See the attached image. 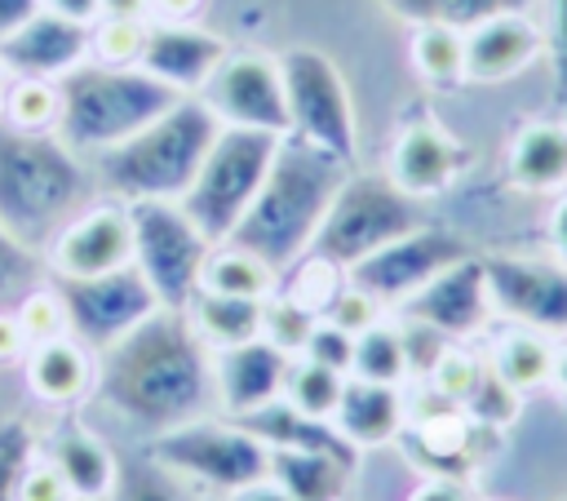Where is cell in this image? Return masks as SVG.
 <instances>
[{
    "mask_svg": "<svg viewBox=\"0 0 567 501\" xmlns=\"http://www.w3.org/2000/svg\"><path fill=\"white\" fill-rule=\"evenodd\" d=\"M97 399L124 426L151 439L213 417V350L199 341L186 310L159 306L115 346H106L97 355Z\"/></svg>",
    "mask_w": 567,
    "mask_h": 501,
    "instance_id": "6da1fadb",
    "label": "cell"
},
{
    "mask_svg": "<svg viewBox=\"0 0 567 501\" xmlns=\"http://www.w3.org/2000/svg\"><path fill=\"white\" fill-rule=\"evenodd\" d=\"M350 168L354 164H346L328 151H315L310 142H301L292 133L279 137L270 173H266L257 200L248 204V213L239 217L230 244L257 253L279 275H288L315 248L328 204L341 191V182L350 177Z\"/></svg>",
    "mask_w": 567,
    "mask_h": 501,
    "instance_id": "7a4b0ae2",
    "label": "cell"
},
{
    "mask_svg": "<svg viewBox=\"0 0 567 501\" xmlns=\"http://www.w3.org/2000/svg\"><path fill=\"white\" fill-rule=\"evenodd\" d=\"M97 200L93 168L58 133H22L0 120V231L44 253L53 235Z\"/></svg>",
    "mask_w": 567,
    "mask_h": 501,
    "instance_id": "3957f363",
    "label": "cell"
},
{
    "mask_svg": "<svg viewBox=\"0 0 567 501\" xmlns=\"http://www.w3.org/2000/svg\"><path fill=\"white\" fill-rule=\"evenodd\" d=\"M217 133H221L217 115L199 98H182L159 120H151L142 133L89 160L97 195L120 200V204L182 200Z\"/></svg>",
    "mask_w": 567,
    "mask_h": 501,
    "instance_id": "277c9868",
    "label": "cell"
},
{
    "mask_svg": "<svg viewBox=\"0 0 567 501\" xmlns=\"http://www.w3.org/2000/svg\"><path fill=\"white\" fill-rule=\"evenodd\" d=\"M58 93H62L58 137L84 160L128 142L133 133H142L151 120H159L168 106L182 102L177 89L146 75L142 67H102V62H80L75 71H66L58 80Z\"/></svg>",
    "mask_w": 567,
    "mask_h": 501,
    "instance_id": "5b68a950",
    "label": "cell"
},
{
    "mask_svg": "<svg viewBox=\"0 0 567 501\" xmlns=\"http://www.w3.org/2000/svg\"><path fill=\"white\" fill-rule=\"evenodd\" d=\"M416 226H425L421 200L399 191L385 173H354L350 168V177L341 182V191L328 204V217H323L310 253L350 270V266H359L363 257L403 239Z\"/></svg>",
    "mask_w": 567,
    "mask_h": 501,
    "instance_id": "8992f818",
    "label": "cell"
},
{
    "mask_svg": "<svg viewBox=\"0 0 567 501\" xmlns=\"http://www.w3.org/2000/svg\"><path fill=\"white\" fill-rule=\"evenodd\" d=\"M275 151H279V137L257 129H221L213 137L190 191L177 200L213 244H226L235 235L239 217L248 213V204L257 200L270 173Z\"/></svg>",
    "mask_w": 567,
    "mask_h": 501,
    "instance_id": "52a82bcc",
    "label": "cell"
},
{
    "mask_svg": "<svg viewBox=\"0 0 567 501\" xmlns=\"http://www.w3.org/2000/svg\"><path fill=\"white\" fill-rule=\"evenodd\" d=\"M146 452L195 488L235 492L257 479H270V448L244 421L230 417H199L177 430H164L146 443Z\"/></svg>",
    "mask_w": 567,
    "mask_h": 501,
    "instance_id": "ba28073f",
    "label": "cell"
},
{
    "mask_svg": "<svg viewBox=\"0 0 567 501\" xmlns=\"http://www.w3.org/2000/svg\"><path fill=\"white\" fill-rule=\"evenodd\" d=\"M133 217V266L168 310H186L199 293L204 262L213 239L186 217L177 200H137L128 204Z\"/></svg>",
    "mask_w": 567,
    "mask_h": 501,
    "instance_id": "9c48e42d",
    "label": "cell"
},
{
    "mask_svg": "<svg viewBox=\"0 0 567 501\" xmlns=\"http://www.w3.org/2000/svg\"><path fill=\"white\" fill-rule=\"evenodd\" d=\"M279 71H284L292 137L354 164L359 120H354V102H350V89H346V75L337 71V62L323 49L292 44L279 53Z\"/></svg>",
    "mask_w": 567,
    "mask_h": 501,
    "instance_id": "30bf717a",
    "label": "cell"
},
{
    "mask_svg": "<svg viewBox=\"0 0 567 501\" xmlns=\"http://www.w3.org/2000/svg\"><path fill=\"white\" fill-rule=\"evenodd\" d=\"M199 102L217 115L221 129H257L288 137V98H284V71L279 58L257 49H230L226 62L213 71V80L199 89Z\"/></svg>",
    "mask_w": 567,
    "mask_h": 501,
    "instance_id": "8fae6325",
    "label": "cell"
},
{
    "mask_svg": "<svg viewBox=\"0 0 567 501\" xmlns=\"http://www.w3.org/2000/svg\"><path fill=\"white\" fill-rule=\"evenodd\" d=\"M53 284L66 301L71 337L84 341L93 355H102L106 346H115L124 333H133L142 319L159 310V297L151 293L137 266H120L97 279H53Z\"/></svg>",
    "mask_w": 567,
    "mask_h": 501,
    "instance_id": "7c38bea8",
    "label": "cell"
},
{
    "mask_svg": "<svg viewBox=\"0 0 567 501\" xmlns=\"http://www.w3.org/2000/svg\"><path fill=\"white\" fill-rule=\"evenodd\" d=\"M492 310L505 324L545 333L554 341L567 337V266L558 257H523L501 253L483 257Z\"/></svg>",
    "mask_w": 567,
    "mask_h": 501,
    "instance_id": "4fadbf2b",
    "label": "cell"
},
{
    "mask_svg": "<svg viewBox=\"0 0 567 501\" xmlns=\"http://www.w3.org/2000/svg\"><path fill=\"white\" fill-rule=\"evenodd\" d=\"M461 257H470V244H465L456 231L425 222V226L408 231L403 239L377 248V253L363 257L359 266H350L346 279L359 284L363 293H372V297L394 315L412 293H421L439 270H447V266L461 262Z\"/></svg>",
    "mask_w": 567,
    "mask_h": 501,
    "instance_id": "5bb4252c",
    "label": "cell"
},
{
    "mask_svg": "<svg viewBox=\"0 0 567 501\" xmlns=\"http://www.w3.org/2000/svg\"><path fill=\"white\" fill-rule=\"evenodd\" d=\"M53 279H97L120 266H133V217L120 200H93L80 208L44 248Z\"/></svg>",
    "mask_w": 567,
    "mask_h": 501,
    "instance_id": "9a60e30c",
    "label": "cell"
},
{
    "mask_svg": "<svg viewBox=\"0 0 567 501\" xmlns=\"http://www.w3.org/2000/svg\"><path fill=\"white\" fill-rule=\"evenodd\" d=\"M399 319H416V324H430L439 328L447 341H465L474 333H483L496 310H492V293H487V270H483V257H461L452 262L447 270H439L421 293H412L399 310Z\"/></svg>",
    "mask_w": 567,
    "mask_h": 501,
    "instance_id": "2e32d148",
    "label": "cell"
},
{
    "mask_svg": "<svg viewBox=\"0 0 567 501\" xmlns=\"http://www.w3.org/2000/svg\"><path fill=\"white\" fill-rule=\"evenodd\" d=\"M288 355L275 350L266 337L230 346V350H213V390H217V412L230 421H248L261 408L284 399V381H288Z\"/></svg>",
    "mask_w": 567,
    "mask_h": 501,
    "instance_id": "e0dca14e",
    "label": "cell"
},
{
    "mask_svg": "<svg viewBox=\"0 0 567 501\" xmlns=\"http://www.w3.org/2000/svg\"><path fill=\"white\" fill-rule=\"evenodd\" d=\"M536 58H545V31L527 9H505L465 27V84H505Z\"/></svg>",
    "mask_w": 567,
    "mask_h": 501,
    "instance_id": "ac0fdd59",
    "label": "cell"
},
{
    "mask_svg": "<svg viewBox=\"0 0 567 501\" xmlns=\"http://www.w3.org/2000/svg\"><path fill=\"white\" fill-rule=\"evenodd\" d=\"M230 44L217 31H204L195 22H151L137 67L182 98H199V89L213 80V71L226 62Z\"/></svg>",
    "mask_w": 567,
    "mask_h": 501,
    "instance_id": "d6986e66",
    "label": "cell"
},
{
    "mask_svg": "<svg viewBox=\"0 0 567 501\" xmlns=\"http://www.w3.org/2000/svg\"><path fill=\"white\" fill-rule=\"evenodd\" d=\"M461 168H465V146H461L439 120L421 115V120H408V124L399 129V137H394V146H390V168H385V177H390L399 191H408L412 200L425 204V200L452 191V182L461 177Z\"/></svg>",
    "mask_w": 567,
    "mask_h": 501,
    "instance_id": "ffe728a7",
    "label": "cell"
},
{
    "mask_svg": "<svg viewBox=\"0 0 567 501\" xmlns=\"http://www.w3.org/2000/svg\"><path fill=\"white\" fill-rule=\"evenodd\" d=\"M80 62H89V27L71 22L53 9L40 4V13H31L13 35L0 40V67L9 75H35V80H62L66 71H75Z\"/></svg>",
    "mask_w": 567,
    "mask_h": 501,
    "instance_id": "44dd1931",
    "label": "cell"
},
{
    "mask_svg": "<svg viewBox=\"0 0 567 501\" xmlns=\"http://www.w3.org/2000/svg\"><path fill=\"white\" fill-rule=\"evenodd\" d=\"M22 377H27V390L40 403L71 408V403H80V399H89L97 390V355L75 337L40 341V346L27 350Z\"/></svg>",
    "mask_w": 567,
    "mask_h": 501,
    "instance_id": "7402d4cb",
    "label": "cell"
},
{
    "mask_svg": "<svg viewBox=\"0 0 567 501\" xmlns=\"http://www.w3.org/2000/svg\"><path fill=\"white\" fill-rule=\"evenodd\" d=\"M44 457L66 479V488H71L75 501H106L111 497L115 474H120V461H115V452L106 448V439L97 430H89L80 421H66L44 443Z\"/></svg>",
    "mask_w": 567,
    "mask_h": 501,
    "instance_id": "603a6c76",
    "label": "cell"
},
{
    "mask_svg": "<svg viewBox=\"0 0 567 501\" xmlns=\"http://www.w3.org/2000/svg\"><path fill=\"white\" fill-rule=\"evenodd\" d=\"M509 182L527 195H563L567 191V120H527L509 137Z\"/></svg>",
    "mask_w": 567,
    "mask_h": 501,
    "instance_id": "cb8c5ba5",
    "label": "cell"
},
{
    "mask_svg": "<svg viewBox=\"0 0 567 501\" xmlns=\"http://www.w3.org/2000/svg\"><path fill=\"white\" fill-rule=\"evenodd\" d=\"M408 421V399L399 386H381V381H363V377H346L332 430L350 443V448H377L390 443Z\"/></svg>",
    "mask_w": 567,
    "mask_h": 501,
    "instance_id": "d4e9b609",
    "label": "cell"
},
{
    "mask_svg": "<svg viewBox=\"0 0 567 501\" xmlns=\"http://www.w3.org/2000/svg\"><path fill=\"white\" fill-rule=\"evenodd\" d=\"M354 470V452L332 448H270V479L292 501H341Z\"/></svg>",
    "mask_w": 567,
    "mask_h": 501,
    "instance_id": "484cf974",
    "label": "cell"
},
{
    "mask_svg": "<svg viewBox=\"0 0 567 501\" xmlns=\"http://www.w3.org/2000/svg\"><path fill=\"white\" fill-rule=\"evenodd\" d=\"M261 310H266V301L199 288L186 306V319H190V328L199 333V341L208 350H230V346H244V341L261 337Z\"/></svg>",
    "mask_w": 567,
    "mask_h": 501,
    "instance_id": "4316f807",
    "label": "cell"
},
{
    "mask_svg": "<svg viewBox=\"0 0 567 501\" xmlns=\"http://www.w3.org/2000/svg\"><path fill=\"white\" fill-rule=\"evenodd\" d=\"M554 350H558L554 337L532 333V328H518V324H505L492 337L487 364H492V372L505 386H514L518 395H527V390L549 386V377H554Z\"/></svg>",
    "mask_w": 567,
    "mask_h": 501,
    "instance_id": "83f0119b",
    "label": "cell"
},
{
    "mask_svg": "<svg viewBox=\"0 0 567 501\" xmlns=\"http://www.w3.org/2000/svg\"><path fill=\"white\" fill-rule=\"evenodd\" d=\"M284 275L261 262L257 253L239 248V244H213L208 262H204V275H199V288L208 293H226V297H252V301H266L270 293H279Z\"/></svg>",
    "mask_w": 567,
    "mask_h": 501,
    "instance_id": "f1b7e54d",
    "label": "cell"
},
{
    "mask_svg": "<svg viewBox=\"0 0 567 501\" xmlns=\"http://www.w3.org/2000/svg\"><path fill=\"white\" fill-rule=\"evenodd\" d=\"M408 58H412V71L434 89L465 84V31L461 27L416 22L408 40Z\"/></svg>",
    "mask_w": 567,
    "mask_h": 501,
    "instance_id": "f546056e",
    "label": "cell"
},
{
    "mask_svg": "<svg viewBox=\"0 0 567 501\" xmlns=\"http://www.w3.org/2000/svg\"><path fill=\"white\" fill-rule=\"evenodd\" d=\"M341 390H346V372L337 368H323L306 355H297L288 364V381H284V403L310 421H332L337 417V403H341Z\"/></svg>",
    "mask_w": 567,
    "mask_h": 501,
    "instance_id": "4dcf8cb0",
    "label": "cell"
},
{
    "mask_svg": "<svg viewBox=\"0 0 567 501\" xmlns=\"http://www.w3.org/2000/svg\"><path fill=\"white\" fill-rule=\"evenodd\" d=\"M58 115H62L58 80L9 75V89H4V102H0V120L9 129H22V133H58Z\"/></svg>",
    "mask_w": 567,
    "mask_h": 501,
    "instance_id": "1f68e13d",
    "label": "cell"
},
{
    "mask_svg": "<svg viewBox=\"0 0 567 501\" xmlns=\"http://www.w3.org/2000/svg\"><path fill=\"white\" fill-rule=\"evenodd\" d=\"M350 377L381 381V386H403L412 377L408 350H403V333H399L394 315H385L377 328L354 337V368H350Z\"/></svg>",
    "mask_w": 567,
    "mask_h": 501,
    "instance_id": "d6a6232c",
    "label": "cell"
},
{
    "mask_svg": "<svg viewBox=\"0 0 567 501\" xmlns=\"http://www.w3.org/2000/svg\"><path fill=\"white\" fill-rule=\"evenodd\" d=\"M106 501H199V497H195V483H186L182 474L159 466L151 452H142L137 461L120 466Z\"/></svg>",
    "mask_w": 567,
    "mask_h": 501,
    "instance_id": "836d02e7",
    "label": "cell"
},
{
    "mask_svg": "<svg viewBox=\"0 0 567 501\" xmlns=\"http://www.w3.org/2000/svg\"><path fill=\"white\" fill-rule=\"evenodd\" d=\"M315 324H319V315H315L310 306H301L292 293L279 288V293L266 297V310H261V337H266L275 350H284L288 359H297V355L306 350Z\"/></svg>",
    "mask_w": 567,
    "mask_h": 501,
    "instance_id": "e575fe53",
    "label": "cell"
},
{
    "mask_svg": "<svg viewBox=\"0 0 567 501\" xmlns=\"http://www.w3.org/2000/svg\"><path fill=\"white\" fill-rule=\"evenodd\" d=\"M151 22L142 18H93L89 22V62L102 67H137Z\"/></svg>",
    "mask_w": 567,
    "mask_h": 501,
    "instance_id": "d590c367",
    "label": "cell"
},
{
    "mask_svg": "<svg viewBox=\"0 0 567 501\" xmlns=\"http://www.w3.org/2000/svg\"><path fill=\"white\" fill-rule=\"evenodd\" d=\"M13 315H18V324H22V333H27V341H31V346H40V341H58V337H71L66 301H62V293H58V284H53V279H40L35 288H27V293L18 297V306H13Z\"/></svg>",
    "mask_w": 567,
    "mask_h": 501,
    "instance_id": "8d00e7d4",
    "label": "cell"
},
{
    "mask_svg": "<svg viewBox=\"0 0 567 501\" xmlns=\"http://www.w3.org/2000/svg\"><path fill=\"white\" fill-rule=\"evenodd\" d=\"M394 13L412 22H447V27H474L505 9H527V0H385Z\"/></svg>",
    "mask_w": 567,
    "mask_h": 501,
    "instance_id": "74e56055",
    "label": "cell"
},
{
    "mask_svg": "<svg viewBox=\"0 0 567 501\" xmlns=\"http://www.w3.org/2000/svg\"><path fill=\"white\" fill-rule=\"evenodd\" d=\"M483 364L487 359H478L465 341H447V350L425 372V386H430V395H439L447 403H465L470 390H474V381H478V372H483Z\"/></svg>",
    "mask_w": 567,
    "mask_h": 501,
    "instance_id": "f35d334b",
    "label": "cell"
},
{
    "mask_svg": "<svg viewBox=\"0 0 567 501\" xmlns=\"http://www.w3.org/2000/svg\"><path fill=\"white\" fill-rule=\"evenodd\" d=\"M346 284V270L341 266H332L328 257H319V253H306L288 275H284V293H292L301 306H310L315 315H323L328 310V301H332V293Z\"/></svg>",
    "mask_w": 567,
    "mask_h": 501,
    "instance_id": "ab89813d",
    "label": "cell"
},
{
    "mask_svg": "<svg viewBox=\"0 0 567 501\" xmlns=\"http://www.w3.org/2000/svg\"><path fill=\"white\" fill-rule=\"evenodd\" d=\"M518 403H523V395H518L514 386H505V381L492 372V364H483V372H478V381H474V390H470V399H465L461 408L474 417V426L501 430V426H509V421L518 417Z\"/></svg>",
    "mask_w": 567,
    "mask_h": 501,
    "instance_id": "60d3db41",
    "label": "cell"
},
{
    "mask_svg": "<svg viewBox=\"0 0 567 501\" xmlns=\"http://www.w3.org/2000/svg\"><path fill=\"white\" fill-rule=\"evenodd\" d=\"M40 452L35 430L22 417H0V501H18V483Z\"/></svg>",
    "mask_w": 567,
    "mask_h": 501,
    "instance_id": "b9f144b4",
    "label": "cell"
},
{
    "mask_svg": "<svg viewBox=\"0 0 567 501\" xmlns=\"http://www.w3.org/2000/svg\"><path fill=\"white\" fill-rule=\"evenodd\" d=\"M385 315H390V310H385L372 293H363L359 284H350V279L332 293V301H328V310H323V319H328V324H337V328H341V333H350V337H359V333L377 328Z\"/></svg>",
    "mask_w": 567,
    "mask_h": 501,
    "instance_id": "7bdbcfd3",
    "label": "cell"
},
{
    "mask_svg": "<svg viewBox=\"0 0 567 501\" xmlns=\"http://www.w3.org/2000/svg\"><path fill=\"white\" fill-rule=\"evenodd\" d=\"M40 284V262L31 248H22L13 235L0 231V306H18L27 288Z\"/></svg>",
    "mask_w": 567,
    "mask_h": 501,
    "instance_id": "ee69618b",
    "label": "cell"
},
{
    "mask_svg": "<svg viewBox=\"0 0 567 501\" xmlns=\"http://www.w3.org/2000/svg\"><path fill=\"white\" fill-rule=\"evenodd\" d=\"M301 355L315 359V364H323V368H337V372L350 377V368H354V337L341 333L337 324H328V319L319 315V324H315V333H310V341H306Z\"/></svg>",
    "mask_w": 567,
    "mask_h": 501,
    "instance_id": "f6af8a7d",
    "label": "cell"
},
{
    "mask_svg": "<svg viewBox=\"0 0 567 501\" xmlns=\"http://www.w3.org/2000/svg\"><path fill=\"white\" fill-rule=\"evenodd\" d=\"M545 58H549V71H554V93L558 102L567 106V0H545Z\"/></svg>",
    "mask_w": 567,
    "mask_h": 501,
    "instance_id": "bcb514c9",
    "label": "cell"
},
{
    "mask_svg": "<svg viewBox=\"0 0 567 501\" xmlns=\"http://www.w3.org/2000/svg\"><path fill=\"white\" fill-rule=\"evenodd\" d=\"M399 319V315H394ZM399 333H403V350H408V368L412 372H430L434 359L447 350V337L430 324H416V319H399Z\"/></svg>",
    "mask_w": 567,
    "mask_h": 501,
    "instance_id": "7dc6e473",
    "label": "cell"
},
{
    "mask_svg": "<svg viewBox=\"0 0 567 501\" xmlns=\"http://www.w3.org/2000/svg\"><path fill=\"white\" fill-rule=\"evenodd\" d=\"M18 501H75V497H71L66 479L49 466V457L35 452L31 466H27V474H22V483H18Z\"/></svg>",
    "mask_w": 567,
    "mask_h": 501,
    "instance_id": "c3c4849f",
    "label": "cell"
},
{
    "mask_svg": "<svg viewBox=\"0 0 567 501\" xmlns=\"http://www.w3.org/2000/svg\"><path fill=\"white\" fill-rule=\"evenodd\" d=\"M31 341L13 315V306H0V364H13V359H27Z\"/></svg>",
    "mask_w": 567,
    "mask_h": 501,
    "instance_id": "681fc988",
    "label": "cell"
},
{
    "mask_svg": "<svg viewBox=\"0 0 567 501\" xmlns=\"http://www.w3.org/2000/svg\"><path fill=\"white\" fill-rule=\"evenodd\" d=\"M208 0H151V22H195Z\"/></svg>",
    "mask_w": 567,
    "mask_h": 501,
    "instance_id": "f907efd6",
    "label": "cell"
},
{
    "mask_svg": "<svg viewBox=\"0 0 567 501\" xmlns=\"http://www.w3.org/2000/svg\"><path fill=\"white\" fill-rule=\"evenodd\" d=\"M549 248L567 266V191L554 195V208H549Z\"/></svg>",
    "mask_w": 567,
    "mask_h": 501,
    "instance_id": "816d5d0a",
    "label": "cell"
},
{
    "mask_svg": "<svg viewBox=\"0 0 567 501\" xmlns=\"http://www.w3.org/2000/svg\"><path fill=\"white\" fill-rule=\"evenodd\" d=\"M31 13H40V0H0V40L13 35Z\"/></svg>",
    "mask_w": 567,
    "mask_h": 501,
    "instance_id": "f5cc1de1",
    "label": "cell"
},
{
    "mask_svg": "<svg viewBox=\"0 0 567 501\" xmlns=\"http://www.w3.org/2000/svg\"><path fill=\"white\" fill-rule=\"evenodd\" d=\"M44 9H53V13H62V18H71V22H93L97 13H102V0H40Z\"/></svg>",
    "mask_w": 567,
    "mask_h": 501,
    "instance_id": "db71d44e",
    "label": "cell"
},
{
    "mask_svg": "<svg viewBox=\"0 0 567 501\" xmlns=\"http://www.w3.org/2000/svg\"><path fill=\"white\" fill-rule=\"evenodd\" d=\"M226 501H292L275 479H257V483H248V488H235V492H226Z\"/></svg>",
    "mask_w": 567,
    "mask_h": 501,
    "instance_id": "11a10c76",
    "label": "cell"
},
{
    "mask_svg": "<svg viewBox=\"0 0 567 501\" xmlns=\"http://www.w3.org/2000/svg\"><path fill=\"white\" fill-rule=\"evenodd\" d=\"M97 18H142V22H151V0H102Z\"/></svg>",
    "mask_w": 567,
    "mask_h": 501,
    "instance_id": "9f6ffc18",
    "label": "cell"
},
{
    "mask_svg": "<svg viewBox=\"0 0 567 501\" xmlns=\"http://www.w3.org/2000/svg\"><path fill=\"white\" fill-rule=\"evenodd\" d=\"M412 501H465V492H461L456 483H447V479H434V483L416 488V497H412Z\"/></svg>",
    "mask_w": 567,
    "mask_h": 501,
    "instance_id": "6f0895ef",
    "label": "cell"
},
{
    "mask_svg": "<svg viewBox=\"0 0 567 501\" xmlns=\"http://www.w3.org/2000/svg\"><path fill=\"white\" fill-rule=\"evenodd\" d=\"M549 386L563 395V403H567V337H563V346L554 350V377H549Z\"/></svg>",
    "mask_w": 567,
    "mask_h": 501,
    "instance_id": "680465c9",
    "label": "cell"
},
{
    "mask_svg": "<svg viewBox=\"0 0 567 501\" xmlns=\"http://www.w3.org/2000/svg\"><path fill=\"white\" fill-rule=\"evenodd\" d=\"M4 89H9V71L0 67V102H4Z\"/></svg>",
    "mask_w": 567,
    "mask_h": 501,
    "instance_id": "91938a15",
    "label": "cell"
}]
</instances>
